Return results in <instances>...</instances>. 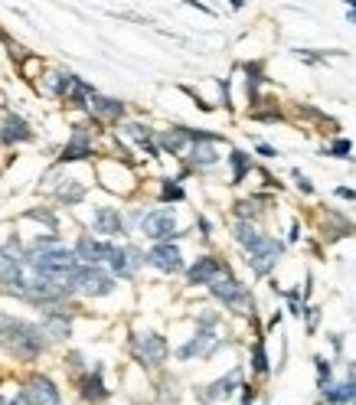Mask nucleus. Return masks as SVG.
<instances>
[{
    "mask_svg": "<svg viewBox=\"0 0 356 405\" xmlns=\"http://www.w3.org/2000/svg\"><path fill=\"white\" fill-rule=\"evenodd\" d=\"M0 347H7L17 359H37L46 347V337L37 324L17 321L10 314H0Z\"/></svg>",
    "mask_w": 356,
    "mask_h": 405,
    "instance_id": "1",
    "label": "nucleus"
},
{
    "mask_svg": "<svg viewBox=\"0 0 356 405\" xmlns=\"http://www.w3.org/2000/svg\"><path fill=\"white\" fill-rule=\"evenodd\" d=\"M72 288L82 291L85 298H105L114 291V278L108 272H102L98 265H79L72 278Z\"/></svg>",
    "mask_w": 356,
    "mask_h": 405,
    "instance_id": "2",
    "label": "nucleus"
},
{
    "mask_svg": "<svg viewBox=\"0 0 356 405\" xmlns=\"http://www.w3.org/2000/svg\"><path fill=\"white\" fill-rule=\"evenodd\" d=\"M131 350L144 366H160V363L167 359V340L160 337V333H141V337H134Z\"/></svg>",
    "mask_w": 356,
    "mask_h": 405,
    "instance_id": "3",
    "label": "nucleus"
},
{
    "mask_svg": "<svg viewBox=\"0 0 356 405\" xmlns=\"http://www.w3.org/2000/svg\"><path fill=\"white\" fill-rule=\"evenodd\" d=\"M278 255H282V242L262 236V242L249 248V265H252L255 274H268L275 268V262H278Z\"/></svg>",
    "mask_w": 356,
    "mask_h": 405,
    "instance_id": "4",
    "label": "nucleus"
},
{
    "mask_svg": "<svg viewBox=\"0 0 356 405\" xmlns=\"http://www.w3.org/2000/svg\"><path fill=\"white\" fill-rule=\"evenodd\" d=\"M23 399L29 405H59V389L46 376H29L23 386Z\"/></svg>",
    "mask_w": 356,
    "mask_h": 405,
    "instance_id": "5",
    "label": "nucleus"
},
{
    "mask_svg": "<svg viewBox=\"0 0 356 405\" xmlns=\"http://www.w3.org/2000/svg\"><path fill=\"white\" fill-rule=\"evenodd\" d=\"M209 291L219 298V301L225 304H235V307H249V298H245V288L235 278H229V274H216L213 281H209Z\"/></svg>",
    "mask_w": 356,
    "mask_h": 405,
    "instance_id": "6",
    "label": "nucleus"
},
{
    "mask_svg": "<svg viewBox=\"0 0 356 405\" xmlns=\"http://www.w3.org/2000/svg\"><path fill=\"white\" fill-rule=\"evenodd\" d=\"M144 258H147L154 268H160V272H167V274H173V272L183 268V255H180L177 245H170V242H157Z\"/></svg>",
    "mask_w": 356,
    "mask_h": 405,
    "instance_id": "7",
    "label": "nucleus"
},
{
    "mask_svg": "<svg viewBox=\"0 0 356 405\" xmlns=\"http://www.w3.org/2000/svg\"><path fill=\"white\" fill-rule=\"evenodd\" d=\"M108 265H112L114 274H124V278H128V274H134L144 265V255H141V248H134V245H124V248H114L112 245Z\"/></svg>",
    "mask_w": 356,
    "mask_h": 405,
    "instance_id": "8",
    "label": "nucleus"
},
{
    "mask_svg": "<svg viewBox=\"0 0 356 405\" xmlns=\"http://www.w3.org/2000/svg\"><path fill=\"white\" fill-rule=\"evenodd\" d=\"M173 226H177L173 209H154V213H147V216H144V236L157 239V242H164V239H170V236H177V232H173Z\"/></svg>",
    "mask_w": 356,
    "mask_h": 405,
    "instance_id": "9",
    "label": "nucleus"
},
{
    "mask_svg": "<svg viewBox=\"0 0 356 405\" xmlns=\"http://www.w3.org/2000/svg\"><path fill=\"white\" fill-rule=\"evenodd\" d=\"M108 252H112V245L108 242H98L92 236H82L79 245H75V258L85 265H98V262H108Z\"/></svg>",
    "mask_w": 356,
    "mask_h": 405,
    "instance_id": "10",
    "label": "nucleus"
},
{
    "mask_svg": "<svg viewBox=\"0 0 356 405\" xmlns=\"http://www.w3.org/2000/svg\"><path fill=\"white\" fill-rule=\"evenodd\" d=\"M43 337H53V340H66L72 333V321H69L66 311H59V307H49L46 317H43Z\"/></svg>",
    "mask_w": 356,
    "mask_h": 405,
    "instance_id": "11",
    "label": "nucleus"
},
{
    "mask_svg": "<svg viewBox=\"0 0 356 405\" xmlns=\"http://www.w3.org/2000/svg\"><path fill=\"white\" fill-rule=\"evenodd\" d=\"M219 347V340H216L213 330H199L197 337L190 340V343H183L180 347V359H193V357H209L213 350Z\"/></svg>",
    "mask_w": 356,
    "mask_h": 405,
    "instance_id": "12",
    "label": "nucleus"
},
{
    "mask_svg": "<svg viewBox=\"0 0 356 405\" xmlns=\"http://www.w3.org/2000/svg\"><path fill=\"white\" fill-rule=\"evenodd\" d=\"M29 138H33V128L23 118H17V114L4 118V124H0V141L4 144H20V141H29Z\"/></svg>",
    "mask_w": 356,
    "mask_h": 405,
    "instance_id": "13",
    "label": "nucleus"
},
{
    "mask_svg": "<svg viewBox=\"0 0 356 405\" xmlns=\"http://www.w3.org/2000/svg\"><path fill=\"white\" fill-rule=\"evenodd\" d=\"M223 272H225L223 262H219V258H213V255H206V258H199V262L187 272V281L190 284H209L216 274H223Z\"/></svg>",
    "mask_w": 356,
    "mask_h": 405,
    "instance_id": "14",
    "label": "nucleus"
},
{
    "mask_svg": "<svg viewBox=\"0 0 356 405\" xmlns=\"http://www.w3.org/2000/svg\"><path fill=\"white\" fill-rule=\"evenodd\" d=\"M95 229L98 232H105V236H121L124 232V223H121V213L112 206H98L95 209V216H92Z\"/></svg>",
    "mask_w": 356,
    "mask_h": 405,
    "instance_id": "15",
    "label": "nucleus"
},
{
    "mask_svg": "<svg viewBox=\"0 0 356 405\" xmlns=\"http://www.w3.org/2000/svg\"><path fill=\"white\" fill-rule=\"evenodd\" d=\"M216 138L213 134H206V138H199V141H193V151H190V161L197 164V167H213L219 157H216Z\"/></svg>",
    "mask_w": 356,
    "mask_h": 405,
    "instance_id": "16",
    "label": "nucleus"
},
{
    "mask_svg": "<svg viewBox=\"0 0 356 405\" xmlns=\"http://www.w3.org/2000/svg\"><path fill=\"white\" fill-rule=\"evenodd\" d=\"M88 154H92V144H88V134H85L82 128H79V131H75V138L66 144V151L59 154V161H82V157H88Z\"/></svg>",
    "mask_w": 356,
    "mask_h": 405,
    "instance_id": "17",
    "label": "nucleus"
},
{
    "mask_svg": "<svg viewBox=\"0 0 356 405\" xmlns=\"http://www.w3.org/2000/svg\"><path fill=\"white\" fill-rule=\"evenodd\" d=\"M88 108H92L98 118H121L124 114V105L118 98H105V95H92L88 98Z\"/></svg>",
    "mask_w": 356,
    "mask_h": 405,
    "instance_id": "18",
    "label": "nucleus"
},
{
    "mask_svg": "<svg viewBox=\"0 0 356 405\" xmlns=\"http://www.w3.org/2000/svg\"><path fill=\"white\" fill-rule=\"evenodd\" d=\"M239 373H229V376L225 379H219V383H213V386H209V392H203V399H206V402H225V399L232 396V389L239 386Z\"/></svg>",
    "mask_w": 356,
    "mask_h": 405,
    "instance_id": "19",
    "label": "nucleus"
},
{
    "mask_svg": "<svg viewBox=\"0 0 356 405\" xmlns=\"http://www.w3.org/2000/svg\"><path fill=\"white\" fill-rule=\"evenodd\" d=\"M79 392H82L88 402H102V399L108 396V389H105V383H102V369H95L92 376H85L82 383H79Z\"/></svg>",
    "mask_w": 356,
    "mask_h": 405,
    "instance_id": "20",
    "label": "nucleus"
},
{
    "mask_svg": "<svg viewBox=\"0 0 356 405\" xmlns=\"http://www.w3.org/2000/svg\"><path fill=\"white\" fill-rule=\"evenodd\" d=\"M187 141H190V131H187V128H173V131L160 134V144H164V147H167L170 154H180Z\"/></svg>",
    "mask_w": 356,
    "mask_h": 405,
    "instance_id": "21",
    "label": "nucleus"
},
{
    "mask_svg": "<svg viewBox=\"0 0 356 405\" xmlns=\"http://www.w3.org/2000/svg\"><path fill=\"white\" fill-rule=\"evenodd\" d=\"M124 134H128L131 141H138L141 147H147V154H154V157H157V147H154V141H150V131L144 128V124H128V128H124Z\"/></svg>",
    "mask_w": 356,
    "mask_h": 405,
    "instance_id": "22",
    "label": "nucleus"
},
{
    "mask_svg": "<svg viewBox=\"0 0 356 405\" xmlns=\"http://www.w3.org/2000/svg\"><path fill=\"white\" fill-rule=\"evenodd\" d=\"M235 239H239L245 248H255V245L262 242V232H258L252 223H239V226H235Z\"/></svg>",
    "mask_w": 356,
    "mask_h": 405,
    "instance_id": "23",
    "label": "nucleus"
},
{
    "mask_svg": "<svg viewBox=\"0 0 356 405\" xmlns=\"http://www.w3.org/2000/svg\"><path fill=\"white\" fill-rule=\"evenodd\" d=\"M59 197L66 199V203H79V199L85 197V190L79 187V183H69V187H62V190H59Z\"/></svg>",
    "mask_w": 356,
    "mask_h": 405,
    "instance_id": "24",
    "label": "nucleus"
},
{
    "mask_svg": "<svg viewBox=\"0 0 356 405\" xmlns=\"http://www.w3.org/2000/svg\"><path fill=\"white\" fill-rule=\"evenodd\" d=\"M232 167H235V180H242L245 170H249V161H245L242 151H232Z\"/></svg>",
    "mask_w": 356,
    "mask_h": 405,
    "instance_id": "25",
    "label": "nucleus"
},
{
    "mask_svg": "<svg viewBox=\"0 0 356 405\" xmlns=\"http://www.w3.org/2000/svg\"><path fill=\"white\" fill-rule=\"evenodd\" d=\"M343 392H347V402L356 405V363H350V383L343 386Z\"/></svg>",
    "mask_w": 356,
    "mask_h": 405,
    "instance_id": "26",
    "label": "nucleus"
},
{
    "mask_svg": "<svg viewBox=\"0 0 356 405\" xmlns=\"http://www.w3.org/2000/svg\"><path fill=\"white\" fill-rule=\"evenodd\" d=\"M255 369H258V373H268V359H265L262 343H255Z\"/></svg>",
    "mask_w": 356,
    "mask_h": 405,
    "instance_id": "27",
    "label": "nucleus"
},
{
    "mask_svg": "<svg viewBox=\"0 0 356 405\" xmlns=\"http://www.w3.org/2000/svg\"><path fill=\"white\" fill-rule=\"evenodd\" d=\"M27 216H29V219H43L46 226L56 229V216H53V213H46V209H33V213H27Z\"/></svg>",
    "mask_w": 356,
    "mask_h": 405,
    "instance_id": "28",
    "label": "nucleus"
},
{
    "mask_svg": "<svg viewBox=\"0 0 356 405\" xmlns=\"http://www.w3.org/2000/svg\"><path fill=\"white\" fill-rule=\"evenodd\" d=\"M164 199H183V190L177 183H164Z\"/></svg>",
    "mask_w": 356,
    "mask_h": 405,
    "instance_id": "29",
    "label": "nucleus"
},
{
    "mask_svg": "<svg viewBox=\"0 0 356 405\" xmlns=\"http://www.w3.org/2000/svg\"><path fill=\"white\" fill-rule=\"evenodd\" d=\"M347 151H350V144H347V141H337V144H334V154H337V157H343Z\"/></svg>",
    "mask_w": 356,
    "mask_h": 405,
    "instance_id": "30",
    "label": "nucleus"
},
{
    "mask_svg": "<svg viewBox=\"0 0 356 405\" xmlns=\"http://www.w3.org/2000/svg\"><path fill=\"white\" fill-rule=\"evenodd\" d=\"M337 193H340V197H343V199H356V190H347V187H340Z\"/></svg>",
    "mask_w": 356,
    "mask_h": 405,
    "instance_id": "31",
    "label": "nucleus"
},
{
    "mask_svg": "<svg viewBox=\"0 0 356 405\" xmlns=\"http://www.w3.org/2000/svg\"><path fill=\"white\" fill-rule=\"evenodd\" d=\"M0 405H29V402H27V399H23V396H20V399H4V402H0Z\"/></svg>",
    "mask_w": 356,
    "mask_h": 405,
    "instance_id": "32",
    "label": "nucleus"
},
{
    "mask_svg": "<svg viewBox=\"0 0 356 405\" xmlns=\"http://www.w3.org/2000/svg\"><path fill=\"white\" fill-rule=\"evenodd\" d=\"M258 151H262L265 157H275V147H268V144H258Z\"/></svg>",
    "mask_w": 356,
    "mask_h": 405,
    "instance_id": "33",
    "label": "nucleus"
},
{
    "mask_svg": "<svg viewBox=\"0 0 356 405\" xmlns=\"http://www.w3.org/2000/svg\"><path fill=\"white\" fill-rule=\"evenodd\" d=\"M350 20H356V10H350Z\"/></svg>",
    "mask_w": 356,
    "mask_h": 405,
    "instance_id": "34",
    "label": "nucleus"
}]
</instances>
